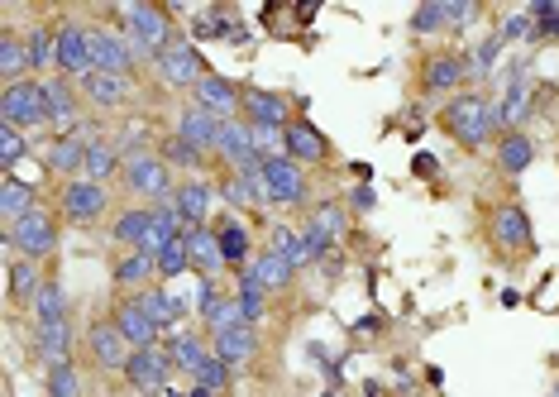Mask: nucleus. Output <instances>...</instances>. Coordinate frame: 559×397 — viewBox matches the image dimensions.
Wrapping results in <instances>:
<instances>
[{"instance_id": "nucleus-26", "label": "nucleus", "mask_w": 559, "mask_h": 397, "mask_svg": "<svg viewBox=\"0 0 559 397\" xmlns=\"http://www.w3.org/2000/svg\"><path fill=\"white\" fill-rule=\"evenodd\" d=\"M177 134H182L192 149H201V154H215V134H220V120H215L211 111H201V106H187V111H182V120H177Z\"/></svg>"}, {"instance_id": "nucleus-42", "label": "nucleus", "mask_w": 559, "mask_h": 397, "mask_svg": "<svg viewBox=\"0 0 559 397\" xmlns=\"http://www.w3.org/2000/svg\"><path fill=\"white\" fill-rule=\"evenodd\" d=\"M24 53H29V72H43L48 63H58V34H48V29L24 34Z\"/></svg>"}, {"instance_id": "nucleus-33", "label": "nucleus", "mask_w": 559, "mask_h": 397, "mask_svg": "<svg viewBox=\"0 0 559 397\" xmlns=\"http://www.w3.org/2000/svg\"><path fill=\"white\" fill-rule=\"evenodd\" d=\"M201 326L215 335H225V331H235V326H244V311H239V297H215V302H206L201 307Z\"/></svg>"}, {"instance_id": "nucleus-38", "label": "nucleus", "mask_w": 559, "mask_h": 397, "mask_svg": "<svg viewBox=\"0 0 559 397\" xmlns=\"http://www.w3.org/2000/svg\"><path fill=\"white\" fill-rule=\"evenodd\" d=\"M24 72H29V53H24V39L5 34V39H0V77H5V87L24 82Z\"/></svg>"}, {"instance_id": "nucleus-39", "label": "nucleus", "mask_w": 559, "mask_h": 397, "mask_svg": "<svg viewBox=\"0 0 559 397\" xmlns=\"http://www.w3.org/2000/svg\"><path fill=\"white\" fill-rule=\"evenodd\" d=\"M215 235H220V254H225V264H244L249 259V230L239 221H215Z\"/></svg>"}, {"instance_id": "nucleus-8", "label": "nucleus", "mask_w": 559, "mask_h": 397, "mask_svg": "<svg viewBox=\"0 0 559 397\" xmlns=\"http://www.w3.org/2000/svg\"><path fill=\"white\" fill-rule=\"evenodd\" d=\"M125 378L134 393H168V378H172V354L163 345H149V350H134L125 364Z\"/></svg>"}, {"instance_id": "nucleus-55", "label": "nucleus", "mask_w": 559, "mask_h": 397, "mask_svg": "<svg viewBox=\"0 0 559 397\" xmlns=\"http://www.w3.org/2000/svg\"><path fill=\"white\" fill-rule=\"evenodd\" d=\"M349 206H354V211H373V206H378L373 187H354V192H349Z\"/></svg>"}, {"instance_id": "nucleus-4", "label": "nucleus", "mask_w": 559, "mask_h": 397, "mask_svg": "<svg viewBox=\"0 0 559 397\" xmlns=\"http://www.w3.org/2000/svg\"><path fill=\"white\" fill-rule=\"evenodd\" d=\"M125 187L134 192V197H149V201H163L172 197V173L168 163H163V154H149V149H139V154L125 158Z\"/></svg>"}, {"instance_id": "nucleus-41", "label": "nucleus", "mask_w": 559, "mask_h": 397, "mask_svg": "<svg viewBox=\"0 0 559 397\" xmlns=\"http://www.w3.org/2000/svg\"><path fill=\"white\" fill-rule=\"evenodd\" d=\"M115 168H120V149H115V144H106V139H96V144H91V149H86V182H101V187H106V177L115 173Z\"/></svg>"}, {"instance_id": "nucleus-2", "label": "nucleus", "mask_w": 559, "mask_h": 397, "mask_svg": "<svg viewBox=\"0 0 559 397\" xmlns=\"http://www.w3.org/2000/svg\"><path fill=\"white\" fill-rule=\"evenodd\" d=\"M0 125H15V130H39V125H53L48 120V96H43V82L24 77L15 87L0 91Z\"/></svg>"}, {"instance_id": "nucleus-16", "label": "nucleus", "mask_w": 559, "mask_h": 397, "mask_svg": "<svg viewBox=\"0 0 559 397\" xmlns=\"http://www.w3.org/2000/svg\"><path fill=\"white\" fill-rule=\"evenodd\" d=\"M459 82H469V58H464V53H435L426 63V72H421V87H426L430 96H445V91H454Z\"/></svg>"}, {"instance_id": "nucleus-32", "label": "nucleus", "mask_w": 559, "mask_h": 397, "mask_svg": "<svg viewBox=\"0 0 559 397\" xmlns=\"http://www.w3.org/2000/svg\"><path fill=\"white\" fill-rule=\"evenodd\" d=\"M168 354H172V369H182V374H192L196 378V369L211 359V345L201 340V335H172V345H168Z\"/></svg>"}, {"instance_id": "nucleus-14", "label": "nucleus", "mask_w": 559, "mask_h": 397, "mask_svg": "<svg viewBox=\"0 0 559 397\" xmlns=\"http://www.w3.org/2000/svg\"><path fill=\"white\" fill-rule=\"evenodd\" d=\"M91 63H96V72L129 77L134 72V48L120 34H110V29H91Z\"/></svg>"}, {"instance_id": "nucleus-7", "label": "nucleus", "mask_w": 559, "mask_h": 397, "mask_svg": "<svg viewBox=\"0 0 559 397\" xmlns=\"http://www.w3.org/2000/svg\"><path fill=\"white\" fill-rule=\"evenodd\" d=\"M263 201L273 206H301L306 201V173L287 154L263 158Z\"/></svg>"}, {"instance_id": "nucleus-50", "label": "nucleus", "mask_w": 559, "mask_h": 397, "mask_svg": "<svg viewBox=\"0 0 559 397\" xmlns=\"http://www.w3.org/2000/svg\"><path fill=\"white\" fill-rule=\"evenodd\" d=\"M502 44H507L502 34H493V39H483V44H478V53L469 58V77H488V72H493V63L502 58Z\"/></svg>"}, {"instance_id": "nucleus-49", "label": "nucleus", "mask_w": 559, "mask_h": 397, "mask_svg": "<svg viewBox=\"0 0 559 397\" xmlns=\"http://www.w3.org/2000/svg\"><path fill=\"white\" fill-rule=\"evenodd\" d=\"M48 397H82V374H77V364L48 369Z\"/></svg>"}, {"instance_id": "nucleus-37", "label": "nucleus", "mask_w": 559, "mask_h": 397, "mask_svg": "<svg viewBox=\"0 0 559 397\" xmlns=\"http://www.w3.org/2000/svg\"><path fill=\"white\" fill-rule=\"evenodd\" d=\"M139 302H144V311H149V316L158 321V326H163V331H168V326H177V321L187 316V307H182L177 297H168L163 287H149V292H139Z\"/></svg>"}, {"instance_id": "nucleus-13", "label": "nucleus", "mask_w": 559, "mask_h": 397, "mask_svg": "<svg viewBox=\"0 0 559 397\" xmlns=\"http://www.w3.org/2000/svg\"><path fill=\"white\" fill-rule=\"evenodd\" d=\"M58 72L63 77L96 72V63H91V29H82V24H63L58 29Z\"/></svg>"}, {"instance_id": "nucleus-5", "label": "nucleus", "mask_w": 559, "mask_h": 397, "mask_svg": "<svg viewBox=\"0 0 559 397\" xmlns=\"http://www.w3.org/2000/svg\"><path fill=\"white\" fill-rule=\"evenodd\" d=\"M125 24H129V44L139 48V53H153V58L177 39V34H172L168 10H158V5H129Z\"/></svg>"}, {"instance_id": "nucleus-12", "label": "nucleus", "mask_w": 559, "mask_h": 397, "mask_svg": "<svg viewBox=\"0 0 559 397\" xmlns=\"http://www.w3.org/2000/svg\"><path fill=\"white\" fill-rule=\"evenodd\" d=\"M196 106L201 111H211L215 120H239L244 111V91L230 82V77H201V87H196Z\"/></svg>"}, {"instance_id": "nucleus-31", "label": "nucleus", "mask_w": 559, "mask_h": 397, "mask_svg": "<svg viewBox=\"0 0 559 397\" xmlns=\"http://www.w3.org/2000/svg\"><path fill=\"white\" fill-rule=\"evenodd\" d=\"M249 273L258 278V287H263V292H282V287L292 283V273H297V268L287 264V259H282L278 249H263V254H258L254 264H249Z\"/></svg>"}, {"instance_id": "nucleus-28", "label": "nucleus", "mask_w": 559, "mask_h": 397, "mask_svg": "<svg viewBox=\"0 0 559 397\" xmlns=\"http://www.w3.org/2000/svg\"><path fill=\"white\" fill-rule=\"evenodd\" d=\"M149 235H153V206H134L125 216H115V225H110V240L125 244V249H144Z\"/></svg>"}, {"instance_id": "nucleus-22", "label": "nucleus", "mask_w": 559, "mask_h": 397, "mask_svg": "<svg viewBox=\"0 0 559 397\" xmlns=\"http://www.w3.org/2000/svg\"><path fill=\"white\" fill-rule=\"evenodd\" d=\"M531 163H536V139H531V134L507 130L502 139H497V168H502L507 177H521Z\"/></svg>"}, {"instance_id": "nucleus-54", "label": "nucleus", "mask_w": 559, "mask_h": 397, "mask_svg": "<svg viewBox=\"0 0 559 397\" xmlns=\"http://www.w3.org/2000/svg\"><path fill=\"white\" fill-rule=\"evenodd\" d=\"M536 39V24H531V15H512V20L502 24V39Z\"/></svg>"}, {"instance_id": "nucleus-3", "label": "nucleus", "mask_w": 559, "mask_h": 397, "mask_svg": "<svg viewBox=\"0 0 559 397\" xmlns=\"http://www.w3.org/2000/svg\"><path fill=\"white\" fill-rule=\"evenodd\" d=\"M5 249H15L20 259H48L53 249H58V225H53V216L48 211H29L24 221H15L10 230H5Z\"/></svg>"}, {"instance_id": "nucleus-46", "label": "nucleus", "mask_w": 559, "mask_h": 397, "mask_svg": "<svg viewBox=\"0 0 559 397\" xmlns=\"http://www.w3.org/2000/svg\"><path fill=\"white\" fill-rule=\"evenodd\" d=\"M230 374H235V369H230V364H225V359H206V364H201V369H196V388H206V393H225V388H230Z\"/></svg>"}, {"instance_id": "nucleus-29", "label": "nucleus", "mask_w": 559, "mask_h": 397, "mask_svg": "<svg viewBox=\"0 0 559 397\" xmlns=\"http://www.w3.org/2000/svg\"><path fill=\"white\" fill-rule=\"evenodd\" d=\"M82 91H86V101H91V106L110 111V106H120V101L129 96V77H115V72H86Z\"/></svg>"}, {"instance_id": "nucleus-44", "label": "nucleus", "mask_w": 559, "mask_h": 397, "mask_svg": "<svg viewBox=\"0 0 559 397\" xmlns=\"http://www.w3.org/2000/svg\"><path fill=\"white\" fill-rule=\"evenodd\" d=\"M306 225H316L325 240L335 244L344 235V225H349V221H344V206H340V201H321V206L311 211V221H306Z\"/></svg>"}, {"instance_id": "nucleus-30", "label": "nucleus", "mask_w": 559, "mask_h": 397, "mask_svg": "<svg viewBox=\"0 0 559 397\" xmlns=\"http://www.w3.org/2000/svg\"><path fill=\"white\" fill-rule=\"evenodd\" d=\"M187 244H192V268H201L206 278L225 268V254H220V235H215V225H196V230H187Z\"/></svg>"}, {"instance_id": "nucleus-17", "label": "nucleus", "mask_w": 559, "mask_h": 397, "mask_svg": "<svg viewBox=\"0 0 559 397\" xmlns=\"http://www.w3.org/2000/svg\"><path fill=\"white\" fill-rule=\"evenodd\" d=\"M34 354H39L48 369L72 364V326L67 321H43V326H34Z\"/></svg>"}, {"instance_id": "nucleus-56", "label": "nucleus", "mask_w": 559, "mask_h": 397, "mask_svg": "<svg viewBox=\"0 0 559 397\" xmlns=\"http://www.w3.org/2000/svg\"><path fill=\"white\" fill-rule=\"evenodd\" d=\"M411 168H416L421 177H435V158H430V154H416V163H411Z\"/></svg>"}, {"instance_id": "nucleus-45", "label": "nucleus", "mask_w": 559, "mask_h": 397, "mask_svg": "<svg viewBox=\"0 0 559 397\" xmlns=\"http://www.w3.org/2000/svg\"><path fill=\"white\" fill-rule=\"evenodd\" d=\"M526 111H531V91H526V82H521V67H516L512 87H507V101H502V120H507V125H521V120H526Z\"/></svg>"}, {"instance_id": "nucleus-57", "label": "nucleus", "mask_w": 559, "mask_h": 397, "mask_svg": "<svg viewBox=\"0 0 559 397\" xmlns=\"http://www.w3.org/2000/svg\"><path fill=\"white\" fill-rule=\"evenodd\" d=\"M555 397H559V388H555Z\"/></svg>"}, {"instance_id": "nucleus-19", "label": "nucleus", "mask_w": 559, "mask_h": 397, "mask_svg": "<svg viewBox=\"0 0 559 397\" xmlns=\"http://www.w3.org/2000/svg\"><path fill=\"white\" fill-rule=\"evenodd\" d=\"M287 158L292 163H325L330 158V144H325V134L311 120H292L287 125Z\"/></svg>"}, {"instance_id": "nucleus-1", "label": "nucleus", "mask_w": 559, "mask_h": 397, "mask_svg": "<svg viewBox=\"0 0 559 397\" xmlns=\"http://www.w3.org/2000/svg\"><path fill=\"white\" fill-rule=\"evenodd\" d=\"M440 125H445V134H450V139H459L464 149H483V144L493 139V130L502 125V106H497V101H488V96H473V91H464V96H454L450 106L440 111Z\"/></svg>"}, {"instance_id": "nucleus-18", "label": "nucleus", "mask_w": 559, "mask_h": 397, "mask_svg": "<svg viewBox=\"0 0 559 397\" xmlns=\"http://www.w3.org/2000/svg\"><path fill=\"white\" fill-rule=\"evenodd\" d=\"M493 240L502 244V249H531V216L516 206V201H507V206H497L493 211Z\"/></svg>"}, {"instance_id": "nucleus-27", "label": "nucleus", "mask_w": 559, "mask_h": 397, "mask_svg": "<svg viewBox=\"0 0 559 397\" xmlns=\"http://www.w3.org/2000/svg\"><path fill=\"white\" fill-rule=\"evenodd\" d=\"M34 201L39 197H34V187H29V182H20L15 173H5V182H0V216H5V230H10L15 221H24L29 211H39Z\"/></svg>"}, {"instance_id": "nucleus-25", "label": "nucleus", "mask_w": 559, "mask_h": 397, "mask_svg": "<svg viewBox=\"0 0 559 397\" xmlns=\"http://www.w3.org/2000/svg\"><path fill=\"white\" fill-rule=\"evenodd\" d=\"M244 115H249V125H278V130L292 125L287 120V101L273 96V91H258V87H244Z\"/></svg>"}, {"instance_id": "nucleus-34", "label": "nucleus", "mask_w": 559, "mask_h": 397, "mask_svg": "<svg viewBox=\"0 0 559 397\" xmlns=\"http://www.w3.org/2000/svg\"><path fill=\"white\" fill-rule=\"evenodd\" d=\"M43 283H48V278L39 273V264H34V259L10 264V302H29V307H34V297L43 292Z\"/></svg>"}, {"instance_id": "nucleus-48", "label": "nucleus", "mask_w": 559, "mask_h": 397, "mask_svg": "<svg viewBox=\"0 0 559 397\" xmlns=\"http://www.w3.org/2000/svg\"><path fill=\"white\" fill-rule=\"evenodd\" d=\"M29 154V144H24V130H15V125H0V168L5 173H15V163Z\"/></svg>"}, {"instance_id": "nucleus-11", "label": "nucleus", "mask_w": 559, "mask_h": 397, "mask_svg": "<svg viewBox=\"0 0 559 397\" xmlns=\"http://www.w3.org/2000/svg\"><path fill=\"white\" fill-rule=\"evenodd\" d=\"M106 201H110V192L101 187V182L72 177V182L63 187V216L67 221H77V225H86V221H96V216L106 211Z\"/></svg>"}, {"instance_id": "nucleus-51", "label": "nucleus", "mask_w": 559, "mask_h": 397, "mask_svg": "<svg viewBox=\"0 0 559 397\" xmlns=\"http://www.w3.org/2000/svg\"><path fill=\"white\" fill-rule=\"evenodd\" d=\"M531 24H536V39H555L559 34V10L550 0H536L531 5Z\"/></svg>"}, {"instance_id": "nucleus-43", "label": "nucleus", "mask_w": 559, "mask_h": 397, "mask_svg": "<svg viewBox=\"0 0 559 397\" xmlns=\"http://www.w3.org/2000/svg\"><path fill=\"white\" fill-rule=\"evenodd\" d=\"M192 268V244H187V235H177V240L158 254V278H182Z\"/></svg>"}, {"instance_id": "nucleus-20", "label": "nucleus", "mask_w": 559, "mask_h": 397, "mask_svg": "<svg viewBox=\"0 0 559 397\" xmlns=\"http://www.w3.org/2000/svg\"><path fill=\"white\" fill-rule=\"evenodd\" d=\"M86 149H91V144H86L82 134H58V139H53V144H48V168H53V173H63L67 182H72V177H82L86 173Z\"/></svg>"}, {"instance_id": "nucleus-53", "label": "nucleus", "mask_w": 559, "mask_h": 397, "mask_svg": "<svg viewBox=\"0 0 559 397\" xmlns=\"http://www.w3.org/2000/svg\"><path fill=\"white\" fill-rule=\"evenodd\" d=\"M473 15H478V5H469V0H445V29H464Z\"/></svg>"}, {"instance_id": "nucleus-24", "label": "nucleus", "mask_w": 559, "mask_h": 397, "mask_svg": "<svg viewBox=\"0 0 559 397\" xmlns=\"http://www.w3.org/2000/svg\"><path fill=\"white\" fill-rule=\"evenodd\" d=\"M258 350V331L254 326H235V331H225V335H215L211 340V354L215 359H225L230 369H239V364H249Z\"/></svg>"}, {"instance_id": "nucleus-52", "label": "nucleus", "mask_w": 559, "mask_h": 397, "mask_svg": "<svg viewBox=\"0 0 559 397\" xmlns=\"http://www.w3.org/2000/svg\"><path fill=\"white\" fill-rule=\"evenodd\" d=\"M411 29H416V34H435V29H445V5H435V0L421 5V10L411 15Z\"/></svg>"}, {"instance_id": "nucleus-6", "label": "nucleus", "mask_w": 559, "mask_h": 397, "mask_svg": "<svg viewBox=\"0 0 559 397\" xmlns=\"http://www.w3.org/2000/svg\"><path fill=\"white\" fill-rule=\"evenodd\" d=\"M153 63H158V77H163L168 87H192L196 91L201 87V77H211L206 63H201V48H196L192 39H172Z\"/></svg>"}, {"instance_id": "nucleus-15", "label": "nucleus", "mask_w": 559, "mask_h": 397, "mask_svg": "<svg viewBox=\"0 0 559 397\" xmlns=\"http://www.w3.org/2000/svg\"><path fill=\"white\" fill-rule=\"evenodd\" d=\"M110 321H115V326L125 331V340L134 345V350H149V345H158V331H163V326L153 321L149 311H144V302H139V297H129V302H120Z\"/></svg>"}, {"instance_id": "nucleus-9", "label": "nucleus", "mask_w": 559, "mask_h": 397, "mask_svg": "<svg viewBox=\"0 0 559 397\" xmlns=\"http://www.w3.org/2000/svg\"><path fill=\"white\" fill-rule=\"evenodd\" d=\"M86 350H91V359H96L101 369H120V374H125L134 345L125 340V331H120L115 321H96V326L86 331Z\"/></svg>"}, {"instance_id": "nucleus-40", "label": "nucleus", "mask_w": 559, "mask_h": 397, "mask_svg": "<svg viewBox=\"0 0 559 397\" xmlns=\"http://www.w3.org/2000/svg\"><path fill=\"white\" fill-rule=\"evenodd\" d=\"M239 311H244V326H258L263 311H268V292L258 287V278L249 273V268L239 273Z\"/></svg>"}, {"instance_id": "nucleus-10", "label": "nucleus", "mask_w": 559, "mask_h": 397, "mask_svg": "<svg viewBox=\"0 0 559 397\" xmlns=\"http://www.w3.org/2000/svg\"><path fill=\"white\" fill-rule=\"evenodd\" d=\"M215 154L230 163V173L258 163V149H254V130L249 120H220V134H215Z\"/></svg>"}, {"instance_id": "nucleus-35", "label": "nucleus", "mask_w": 559, "mask_h": 397, "mask_svg": "<svg viewBox=\"0 0 559 397\" xmlns=\"http://www.w3.org/2000/svg\"><path fill=\"white\" fill-rule=\"evenodd\" d=\"M149 278H158V259L144 254V249H134V254H125V259L115 264V283L120 287H144Z\"/></svg>"}, {"instance_id": "nucleus-36", "label": "nucleus", "mask_w": 559, "mask_h": 397, "mask_svg": "<svg viewBox=\"0 0 559 397\" xmlns=\"http://www.w3.org/2000/svg\"><path fill=\"white\" fill-rule=\"evenodd\" d=\"M43 321H67V287L58 278H48L34 297V326H43Z\"/></svg>"}, {"instance_id": "nucleus-47", "label": "nucleus", "mask_w": 559, "mask_h": 397, "mask_svg": "<svg viewBox=\"0 0 559 397\" xmlns=\"http://www.w3.org/2000/svg\"><path fill=\"white\" fill-rule=\"evenodd\" d=\"M158 154H163V163H168V168H172V163H177V168H201V163H206V154H201V149H192L182 134H172Z\"/></svg>"}, {"instance_id": "nucleus-23", "label": "nucleus", "mask_w": 559, "mask_h": 397, "mask_svg": "<svg viewBox=\"0 0 559 397\" xmlns=\"http://www.w3.org/2000/svg\"><path fill=\"white\" fill-rule=\"evenodd\" d=\"M172 201H177V211H182V221H187V230H196V225H206V221H211L215 187H206V182H182V187L172 192Z\"/></svg>"}, {"instance_id": "nucleus-21", "label": "nucleus", "mask_w": 559, "mask_h": 397, "mask_svg": "<svg viewBox=\"0 0 559 397\" xmlns=\"http://www.w3.org/2000/svg\"><path fill=\"white\" fill-rule=\"evenodd\" d=\"M43 96H48V120L58 134L77 130V96H72V82L67 77H48L43 82Z\"/></svg>"}]
</instances>
